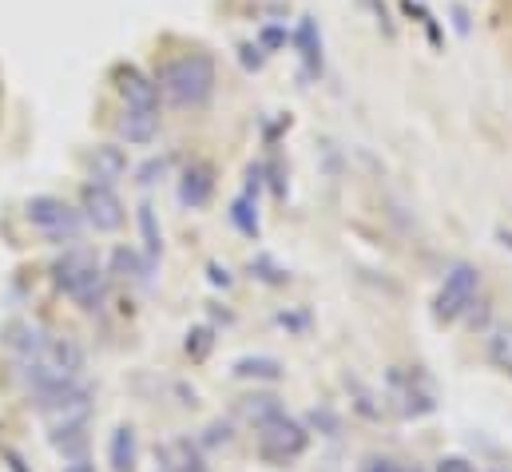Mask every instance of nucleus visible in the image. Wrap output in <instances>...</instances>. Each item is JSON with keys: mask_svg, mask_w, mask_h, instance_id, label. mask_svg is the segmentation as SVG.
<instances>
[{"mask_svg": "<svg viewBox=\"0 0 512 472\" xmlns=\"http://www.w3.org/2000/svg\"><path fill=\"white\" fill-rule=\"evenodd\" d=\"M155 84L159 92L175 104V108H207L211 96H215V84H219V72H215V60L207 52H179L171 56L159 72H155Z\"/></svg>", "mask_w": 512, "mask_h": 472, "instance_id": "nucleus-1", "label": "nucleus"}, {"mask_svg": "<svg viewBox=\"0 0 512 472\" xmlns=\"http://www.w3.org/2000/svg\"><path fill=\"white\" fill-rule=\"evenodd\" d=\"M310 445V429L286 413L270 417L266 425H258V457L270 461V465H290L306 453Z\"/></svg>", "mask_w": 512, "mask_h": 472, "instance_id": "nucleus-2", "label": "nucleus"}, {"mask_svg": "<svg viewBox=\"0 0 512 472\" xmlns=\"http://www.w3.org/2000/svg\"><path fill=\"white\" fill-rule=\"evenodd\" d=\"M477 290H481V274L473 262H453L437 298H433V318L437 322H457L461 314H469V306L477 302Z\"/></svg>", "mask_w": 512, "mask_h": 472, "instance_id": "nucleus-3", "label": "nucleus"}, {"mask_svg": "<svg viewBox=\"0 0 512 472\" xmlns=\"http://www.w3.org/2000/svg\"><path fill=\"white\" fill-rule=\"evenodd\" d=\"M389 397L397 405L401 417H429L437 409V389L429 381V373L413 369H389Z\"/></svg>", "mask_w": 512, "mask_h": 472, "instance_id": "nucleus-4", "label": "nucleus"}, {"mask_svg": "<svg viewBox=\"0 0 512 472\" xmlns=\"http://www.w3.org/2000/svg\"><path fill=\"white\" fill-rule=\"evenodd\" d=\"M24 215H28V223H32L36 231H44L52 242H76L80 223H84V215L72 211V207H68L64 199H56V195H32L28 207H24Z\"/></svg>", "mask_w": 512, "mask_h": 472, "instance_id": "nucleus-5", "label": "nucleus"}, {"mask_svg": "<svg viewBox=\"0 0 512 472\" xmlns=\"http://www.w3.org/2000/svg\"><path fill=\"white\" fill-rule=\"evenodd\" d=\"M80 211H84V223L96 227V231H104V235H112V231H120L128 223V211H124L116 187H108V183H84Z\"/></svg>", "mask_w": 512, "mask_h": 472, "instance_id": "nucleus-6", "label": "nucleus"}, {"mask_svg": "<svg viewBox=\"0 0 512 472\" xmlns=\"http://www.w3.org/2000/svg\"><path fill=\"white\" fill-rule=\"evenodd\" d=\"M112 80H116V92H120L124 108H159V84H155V76H147L143 68L120 64Z\"/></svg>", "mask_w": 512, "mask_h": 472, "instance_id": "nucleus-7", "label": "nucleus"}, {"mask_svg": "<svg viewBox=\"0 0 512 472\" xmlns=\"http://www.w3.org/2000/svg\"><path fill=\"white\" fill-rule=\"evenodd\" d=\"M290 40H294V48H298L302 72H306L310 80H314V76H322L326 52H322V28H318V20H314V16H298V24H294Z\"/></svg>", "mask_w": 512, "mask_h": 472, "instance_id": "nucleus-8", "label": "nucleus"}, {"mask_svg": "<svg viewBox=\"0 0 512 472\" xmlns=\"http://www.w3.org/2000/svg\"><path fill=\"white\" fill-rule=\"evenodd\" d=\"M211 195H215V167L203 163V159L187 163V171L179 175V203L191 207V211H199V207L211 203Z\"/></svg>", "mask_w": 512, "mask_h": 472, "instance_id": "nucleus-9", "label": "nucleus"}, {"mask_svg": "<svg viewBox=\"0 0 512 472\" xmlns=\"http://www.w3.org/2000/svg\"><path fill=\"white\" fill-rule=\"evenodd\" d=\"M88 171H92V183L116 187V183L128 175V155H124V147H116V143L92 147V151H88Z\"/></svg>", "mask_w": 512, "mask_h": 472, "instance_id": "nucleus-10", "label": "nucleus"}, {"mask_svg": "<svg viewBox=\"0 0 512 472\" xmlns=\"http://www.w3.org/2000/svg\"><path fill=\"white\" fill-rule=\"evenodd\" d=\"M116 131L128 143H151L159 135V108H124V116L116 119Z\"/></svg>", "mask_w": 512, "mask_h": 472, "instance_id": "nucleus-11", "label": "nucleus"}, {"mask_svg": "<svg viewBox=\"0 0 512 472\" xmlns=\"http://www.w3.org/2000/svg\"><path fill=\"white\" fill-rule=\"evenodd\" d=\"M159 461H163V469L167 472H211L207 469V461H203V453H199V445L187 441V437L167 441V445L159 449Z\"/></svg>", "mask_w": 512, "mask_h": 472, "instance_id": "nucleus-12", "label": "nucleus"}, {"mask_svg": "<svg viewBox=\"0 0 512 472\" xmlns=\"http://www.w3.org/2000/svg\"><path fill=\"white\" fill-rule=\"evenodd\" d=\"M100 262H96V254H88V250H68L64 258H56V266H52V278H56V286L68 294L88 270H96Z\"/></svg>", "mask_w": 512, "mask_h": 472, "instance_id": "nucleus-13", "label": "nucleus"}, {"mask_svg": "<svg viewBox=\"0 0 512 472\" xmlns=\"http://www.w3.org/2000/svg\"><path fill=\"white\" fill-rule=\"evenodd\" d=\"M36 361H44L48 369H56L64 377H76L84 369V350L76 342H68V338H56V342H48V350L36 357Z\"/></svg>", "mask_w": 512, "mask_h": 472, "instance_id": "nucleus-14", "label": "nucleus"}, {"mask_svg": "<svg viewBox=\"0 0 512 472\" xmlns=\"http://www.w3.org/2000/svg\"><path fill=\"white\" fill-rule=\"evenodd\" d=\"M4 346L16 350L20 357H28V361H36V357L48 350V338H44L36 326H28V322H8V330H4Z\"/></svg>", "mask_w": 512, "mask_h": 472, "instance_id": "nucleus-15", "label": "nucleus"}, {"mask_svg": "<svg viewBox=\"0 0 512 472\" xmlns=\"http://www.w3.org/2000/svg\"><path fill=\"white\" fill-rule=\"evenodd\" d=\"M135 461H139V441H135V429L131 425H120L108 441V465L112 472H135Z\"/></svg>", "mask_w": 512, "mask_h": 472, "instance_id": "nucleus-16", "label": "nucleus"}, {"mask_svg": "<svg viewBox=\"0 0 512 472\" xmlns=\"http://www.w3.org/2000/svg\"><path fill=\"white\" fill-rule=\"evenodd\" d=\"M282 373H286L282 361L266 354H247L231 365V377H239V381H278Z\"/></svg>", "mask_w": 512, "mask_h": 472, "instance_id": "nucleus-17", "label": "nucleus"}, {"mask_svg": "<svg viewBox=\"0 0 512 472\" xmlns=\"http://www.w3.org/2000/svg\"><path fill=\"white\" fill-rule=\"evenodd\" d=\"M282 413V401L274 397V393H251V397H243L239 401V417L247 421V425H266L270 417H278Z\"/></svg>", "mask_w": 512, "mask_h": 472, "instance_id": "nucleus-18", "label": "nucleus"}, {"mask_svg": "<svg viewBox=\"0 0 512 472\" xmlns=\"http://www.w3.org/2000/svg\"><path fill=\"white\" fill-rule=\"evenodd\" d=\"M52 449H60V453L72 457V461H84V449H88V421H84V425L52 429Z\"/></svg>", "mask_w": 512, "mask_h": 472, "instance_id": "nucleus-19", "label": "nucleus"}, {"mask_svg": "<svg viewBox=\"0 0 512 472\" xmlns=\"http://www.w3.org/2000/svg\"><path fill=\"white\" fill-rule=\"evenodd\" d=\"M231 223L243 231L247 238H258V203H255V195H239L235 203H231Z\"/></svg>", "mask_w": 512, "mask_h": 472, "instance_id": "nucleus-20", "label": "nucleus"}, {"mask_svg": "<svg viewBox=\"0 0 512 472\" xmlns=\"http://www.w3.org/2000/svg\"><path fill=\"white\" fill-rule=\"evenodd\" d=\"M489 361L512 377V326H497L489 334Z\"/></svg>", "mask_w": 512, "mask_h": 472, "instance_id": "nucleus-21", "label": "nucleus"}, {"mask_svg": "<svg viewBox=\"0 0 512 472\" xmlns=\"http://www.w3.org/2000/svg\"><path fill=\"white\" fill-rule=\"evenodd\" d=\"M147 262H151V258H139V250H131V246H116V250H112V274H120V278H139V274H147Z\"/></svg>", "mask_w": 512, "mask_h": 472, "instance_id": "nucleus-22", "label": "nucleus"}, {"mask_svg": "<svg viewBox=\"0 0 512 472\" xmlns=\"http://www.w3.org/2000/svg\"><path fill=\"white\" fill-rule=\"evenodd\" d=\"M139 231H143V250H147V258L155 262L159 250H163V235H159V227H155V211H151V203L139 207Z\"/></svg>", "mask_w": 512, "mask_h": 472, "instance_id": "nucleus-23", "label": "nucleus"}, {"mask_svg": "<svg viewBox=\"0 0 512 472\" xmlns=\"http://www.w3.org/2000/svg\"><path fill=\"white\" fill-rule=\"evenodd\" d=\"M251 274L262 278L266 286H286V282H290V274H286L270 254H255V258H251Z\"/></svg>", "mask_w": 512, "mask_h": 472, "instance_id": "nucleus-24", "label": "nucleus"}, {"mask_svg": "<svg viewBox=\"0 0 512 472\" xmlns=\"http://www.w3.org/2000/svg\"><path fill=\"white\" fill-rule=\"evenodd\" d=\"M167 171H171V155L147 159V163L135 171V183H139V187H155V183H163V179H167Z\"/></svg>", "mask_w": 512, "mask_h": 472, "instance_id": "nucleus-25", "label": "nucleus"}, {"mask_svg": "<svg viewBox=\"0 0 512 472\" xmlns=\"http://www.w3.org/2000/svg\"><path fill=\"white\" fill-rule=\"evenodd\" d=\"M231 425L227 421H211L207 429H203V437H199V449H219V445H231Z\"/></svg>", "mask_w": 512, "mask_h": 472, "instance_id": "nucleus-26", "label": "nucleus"}, {"mask_svg": "<svg viewBox=\"0 0 512 472\" xmlns=\"http://www.w3.org/2000/svg\"><path fill=\"white\" fill-rule=\"evenodd\" d=\"M258 44H262L266 56L278 52V48L286 44V24H262V28H258Z\"/></svg>", "mask_w": 512, "mask_h": 472, "instance_id": "nucleus-27", "label": "nucleus"}, {"mask_svg": "<svg viewBox=\"0 0 512 472\" xmlns=\"http://www.w3.org/2000/svg\"><path fill=\"white\" fill-rule=\"evenodd\" d=\"M310 425L322 429V437H338V433H342V421H338V413H330V409H314V413H310Z\"/></svg>", "mask_w": 512, "mask_h": 472, "instance_id": "nucleus-28", "label": "nucleus"}, {"mask_svg": "<svg viewBox=\"0 0 512 472\" xmlns=\"http://www.w3.org/2000/svg\"><path fill=\"white\" fill-rule=\"evenodd\" d=\"M211 346H215L211 330H191V334H187V354L195 357V361H203V357L211 354Z\"/></svg>", "mask_w": 512, "mask_h": 472, "instance_id": "nucleus-29", "label": "nucleus"}, {"mask_svg": "<svg viewBox=\"0 0 512 472\" xmlns=\"http://www.w3.org/2000/svg\"><path fill=\"white\" fill-rule=\"evenodd\" d=\"M239 60L247 72H258L266 64V52H262V44H239Z\"/></svg>", "mask_w": 512, "mask_h": 472, "instance_id": "nucleus-30", "label": "nucleus"}, {"mask_svg": "<svg viewBox=\"0 0 512 472\" xmlns=\"http://www.w3.org/2000/svg\"><path fill=\"white\" fill-rule=\"evenodd\" d=\"M358 472H401V469H397L389 457H378V453H374V457H366V461H362V469Z\"/></svg>", "mask_w": 512, "mask_h": 472, "instance_id": "nucleus-31", "label": "nucleus"}, {"mask_svg": "<svg viewBox=\"0 0 512 472\" xmlns=\"http://www.w3.org/2000/svg\"><path fill=\"white\" fill-rule=\"evenodd\" d=\"M433 472H477V469H473V465H469L465 457H441Z\"/></svg>", "mask_w": 512, "mask_h": 472, "instance_id": "nucleus-32", "label": "nucleus"}, {"mask_svg": "<svg viewBox=\"0 0 512 472\" xmlns=\"http://www.w3.org/2000/svg\"><path fill=\"white\" fill-rule=\"evenodd\" d=\"M207 274H211V282H215V286H231V274H227L219 262H211V266H207Z\"/></svg>", "mask_w": 512, "mask_h": 472, "instance_id": "nucleus-33", "label": "nucleus"}, {"mask_svg": "<svg viewBox=\"0 0 512 472\" xmlns=\"http://www.w3.org/2000/svg\"><path fill=\"white\" fill-rule=\"evenodd\" d=\"M278 326H290V330H302V326H306V314H278Z\"/></svg>", "mask_w": 512, "mask_h": 472, "instance_id": "nucleus-34", "label": "nucleus"}, {"mask_svg": "<svg viewBox=\"0 0 512 472\" xmlns=\"http://www.w3.org/2000/svg\"><path fill=\"white\" fill-rule=\"evenodd\" d=\"M0 457H4V461H8V469H12V472H28V469H24V461H20V457H16V453H12V449H4V453H0Z\"/></svg>", "mask_w": 512, "mask_h": 472, "instance_id": "nucleus-35", "label": "nucleus"}, {"mask_svg": "<svg viewBox=\"0 0 512 472\" xmlns=\"http://www.w3.org/2000/svg\"><path fill=\"white\" fill-rule=\"evenodd\" d=\"M453 20H457V32H469V16H465V12H461V8H457V12H453Z\"/></svg>", "mask_w": 512, "mask_h": 472, "instance_id": "nucleus-36", "label": "nucleus"}, {"mask_svg": "<svg viewBox=\"0 0 512 472\" xmlns=\"http://www.w3.org/2000/svg\"><path fill=\"white\" fill-rule=\"evenodd\" d=\"M64 472H96V469H92V465H88V461H76V465H72V469H64Z\"/></svg>", "mask_w": 512, "mask_h": 472, "instance_id": "nucleus-37", "label": "nucleus"}, {"mask_svg": "<svg viewBox=\"0 0 512 472\" xmlns=\"http://www.w3.org/2000/svg\"><path fill=\"white\" fill-rule=\"evenodd\" d=\"M497 238H501V242H505V246H512V235H509V231H505V227H501V231H497Z\"/></svg>", "mask_w": 512, "mask_h": 472, "instance_id": "nucleus-38", "label": "nucleus"}, {"mask_svg": "<svg viewBox=\"0 0 512 472\" xmlns=\"http://www.w3.org/2000/svg\"><path fill=\"white\" fill-rule=\"evenodd\" d=\"M497 472H505V469H497Z\"/></svg>", "mask_w": 512, "mask_h": 472, "instance_id": "nucleus-39", "label": "nucleus"}, {"mask_svg": "<svg viewBox=\"0 0 512 472\" xmlns=\"http://www.w3.org/2000/svg\"><path fill=\"white\" fill-rule=\"evenodd\" d=\"M159 472H167V469H159Z\"/></svg>", "mask_w": 512, "mask_h": 472, "instance_id": "nucleus-40", "label": "nucleus"}]
</instances>
